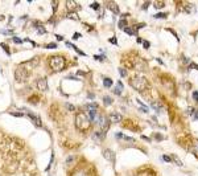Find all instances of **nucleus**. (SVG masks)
Segmentation results:
<instances>
[{"label": "nucleus", "instance_id": "1", "mask_svg": "<svg viewBox=\"0 0 198 176\" xmlns=\"http://www.w3.org/2000/svg\"><path fill=\"white\" fill-rule=\"evenodd\" d=\"M129 82H131V85H132V87H134V89H136L137 92H141V93L148 87V81L145 80L144 77L137 76V74H136L135 77H132Z\"/></svg>", "mask_w": 198, "mask_h": 176}, {"label": "nucleus", "instance_id": "2", "mask_svg": "<svg viewBox=\"0 0 198 176\" xmlns=\"http://www.w3.org/2000/svg\"><path fill=\"white\" fill-rule=\"evenodd\" d=\"M49 62H50V68L53 69V71H61L63 70L66 61H65V58L62 56H53L50 57Z\"/></svg>", "mask_w": 198, "mask_h": 176}, {"label": "nucleus", "instance_id": "3", "mask_svg": "<svg viewBox=\"0 0 198 176\" xmlns=\"http://www.w3.org/2000/svg\"><path fill=\"white\" fill-rule=\"evenodd\" d=\"M90 118L86 114H78L75 117V126L81 130H87L90 127Z\"/></svg>", "mask_w": 198, "mask_h": 176}, {"label": "nucleus", "instance_id": "4", "mask_svg": "<svg viewBox=\"0 0 198 176\" xmlns=\"http://www.w3.org/2000/svg\"><path fill=\"white\" fill-rule=\"evenodd\" d=\"M103 156H104L107 160H110V162H114V159H115V155H114V152L111 151V150H108V148L103 150Z\"/></svg>", "mask_w": 198, "mask_h": 176}, {"label": "nucleus", "instance_id": "5", "mask_svg": "<svg viewBox=\"0 0 198 176\" xmlns=\"http://www.w3.org/2000/svg\"><path fill=\"white\" fill-rule=\"evenodd\" d=\"M107 8H108L110 11H112L114 13H116V15L119 13V7H118V4H116L115 1H108L107 3Z\"/></svg>", "mask_w": 198, "mask_h": 176}, {"label": "nucleus", "instance_id": "6", "mask_svg": "<svg viewBox=\"0 0 198 176\" xmlns=\"http://www.w3.org/2000/svg\"><path fill=\"white\" fill-rule=\"evenodd\" d=\"M29 118H31V120H32V122H33L37 127L41 126V120H40V118H37L36 115H33V114H29Z\"/></svg>", "mask_w": 198, "mask_h": 176}, {"label": "nucleus", "instance_id": "7", "mask_svg": "<svg viewBox=\"0 0 198 176\" xmlns=\"http://www.w3.org/2000/svg\"><path fill=\"white\" fill-rule=\"evenodd\" d=\"M122 90H123V83H122V81H118V87H115V89H114V93H115L116 95H120Z\"/></svg>", "mask_w": 198, "mask_h": 176}, {"label": "nucleus", "instance_id": "8", "mask_svg": "<svg viewBox=\"0 0 198 176\" xmlns=\"http://www.w3.org/2000/svg\"><path fill=\"white\" fill-rule=\"evenodd\" d=\"M46 78H42V80H40L38 81V89H41V90H46Z\"/></svg>", "mask_w": 198, "mask_h": 176}, {"label": "nucleus", "instance_id": "9", "mask_svg": "<svg viewBox=\"0 0 198 176\" xmlns=\"http://www.w3.org/2000/svg\"><path fill=\"white\" fill-rule=\"evenodd\" d=\"M66 44H67V45H69V47H70V48H73V49H74V50H75V52H77V53H78V54H81V56H86V53H83V52H82V50H81V49H78V48L75 47V45H73V44H71V42H66Z\"/></svg>", "mask_w": 198, "mask_h": 176}, {"label": "nucleus", "instance_id": "10", "mask_svg": "<svg viewBox=\"0 0 198 176\" xmlns=\"http://www.w3.org/2000/svg\"><path fill=\"white\" fill-rule=\"evenodd\" d=\"M123 31H124V32H125V33H127V35H129V36L137 35V33H136V32L134 31V29H132V28H129V27H125L124 29H123Z\"/></svg>", "mask_w": 198, "mask_h": 176}, {"label": "nucleus", "instance_id": "11", "mask_svg": "<svg viewBox=\"0 0 198 176\" xmlns=\"http://www.w3.org/2000/svg\"><path fill=\"white\" fill-rule=\"evenodd\" d=\"M155 19H167L168 17V13H164V12H158V13L153 15Z\"/></svg>", "mask_w": 198, "mask_h": 176}, {"label": "nucleus", "instance_id": "12", "mask_svg": "<svg viewBox=\"0 0 198 176\" xmlns=\"http://www.w3.org/2000/svg\"><path fill=\"white\" fill-rule=\"evenodd\" d=\"M103 83L106 87H111L112 86V80L111 78H103Z\"/></svg>", "mask_w": 198, "mask_h": 176}, {"label": "nucleus", "instance_id": "13", "mask_svg": "<svg viewBox=\"0 0 198 176\" xmlns=\"http://www.w3.org/2000/svg\"><path fill=\"white\" fill-rule=\"evenodd\" d=\"M111 119L114 120V122H120L122 117H120V114H116V113H114L112 115H111Z\"/></svg>", "mask_w": 198, "mask_h": 176}, {"label": "nucleus", "instance_id": "14", "mask_svg": "<svg viewBox=\"0 0 198 176\" xmlns=\"http://www.w3.org/2000/svg\"><path fill=\"white\" fill-rule=\"evenodd\" d=\"M118 27H119V28H122V29H124L125 27H127V20H124V19H122V20L118 23Z\"/></svg>", "mask_w": 198, "mask_h": 176}, {"label": "nucleus", "instance_id": "15", "mask_svg": "<svg viewBox=\"0 0 198 176\" xmlns=\"http://www.w3.org/2000/svg\"><path fill=\"white\" fill-rule=\"evenodd\" d=\"M153 5H155V8H156V9H160V8L165 7V3H164V1H156Z\"/></svg>", "mask_w": 198, "mask_h": 176}, {"label": "nucleus", "instance_id": "16", "mask_svg": "<svg viewBox=\"0 0 198 176\" xmlns=\"http://www.w3.org/2000/svg\"><path fill=\"white\" fill-rule=\"evenodd\" d=\"M103 102H104L106 106H110L112 103V99L110 98V97H104V98H103Z\"/></svg>", "mask_w": 198, "mask_h": 176}, {"label": "nucleus", "instance_id": "17", "mask_svg": "<svg viewBox=\"0 0 198 176\" xmlns=\"http://www.w3.org/2000/svg\"><path fill=\"white\" fill-rule=\"evenodd\" d=\"M163 160L167 163H172V156L170 155H163Z\"/></svg>", "mask_w": 198, "mask_h": 176}, {"label": "nucleus", "instance_id": "18", "mask_svg": "<svg viewBox=\"0 0 198 176\" xmlns=\"http://www.w3.org/2000/svg\"><path fill=\"white\" fill-rule=\"evenodd\" d=\"M119 73H120L122 77H127V70L124 68H119Z\"/></svg>", "mask_w": 198, "mask_h": 176}, {"label": "nucleus", "instance_id": "19", "mask_svg": "<svg viewBox=\"0 0 198 176\" xmlns=\"http://www.w3.org/2000/svg\"><path fill=\"white\" fill-rule=\"evenodd\" d=\"M155 139L156 141H158V142H161V141H164V135H161V134H155Z\"/></svg>", "mask_w": 198, "mask_h": 176}, {"label": "nucleus", "instance_id": "20", "mask_svg": "<svg viewBox=\"0 0 198 176\" xmlns=\"http://www.w3.org/2000/svg\"><path fill=\"white\" fill-rule=\"evenodd\" d=\"M149 5H151V1H145L144 4L141 5V9H143V11H145L147 8H149Z\"/></svg>", "mask_w": 198, "mask_h": 176}, {"label": "nucleus", "instance_id": "21", "mask_svg": "<svg viewBox=\"0 0 198 176\" xmlns=\"http://www.w3.org/2000/svg\"><path fill=\"white\" fill-rule=\"evenodd\" d=\"M193 99L196 101V103H198V92H197V90H194V92H193Z\"/></svg>", "mask_w": 198, "mask_h": 176}, {"label": "nucleus", "instance_id": "22", "mask_svg": "<svg viewBox=\"0 0 198 176\" xmlns=\"http://www.w3.org/2000/svg\"><path fill=\"white\" fill-rule=\"evenodd\" d=\"M143 47H144L145 49H149V48H151V42L149 41H143Z\"/></svg>", "mask_w": 198, "mask_h": 176}, {"label": "nucleus", "instance_id": "23", "mask_svg": "<svg viewBox=\"0 0 198 176\" xmlns=\"http://www.w3.org/2000/svg\"><path fill=\"white\" fill-rule=\"evenodd\" d=\"M168 31H169V32H170V33H172V35H173V36H174V37H176V38H177V40H178V41H180V36H178V35L176 33V32H174V31H173V29H168Z\"/></svg>", "mask_w": 198, "mask_h": 176}, {"label": "nucleus", "instance_id": "24", "mask_svg": "<svg viewBox=\"0 0 198 176\" xmlns=\"http://www.w3.org/2000/svg\"><path fill=\"white\" fill-rule=\"evenodd\" d=\"M189 68H190V69H196V70H198V65L194 64V62H190V64H189Z\"/></svg>", "mask_w": 198, "mask_h": 176}, {"label": "nucleus", "instance_id": "25", "mask_svg": "<svg viewBox=\"0 0 198 176\" xmlns=\"http://www.w3.org/2000/svg\"><path fill=\"white\" fill-rule=\"evenodd\" d=\"M145 27V24L143 23V24H137V25H135V28H134V31L136 32V29H140V28H144Z\"/></svg>", "mask_w": 198, "mask_h": 176}, {"label": "nucleus", "instance_id": "26", "mask_svg": "<svg viewBox=\"0 0 198 176\" xmlns=\"http://www.w3.org/2000/svg\"><path fill=\"white\" fill-rule=\"evenodd\" d=\"M108 41L111 42V44H118V38H116V37H111V38H108Z\"/></svg>", "mask_w": 198, "mask_h": 176}, {"label": "nucleus", "instance_id": "27", "mask_svg": "<svg viewBox=\"0 0 198 176\" xmlns=\"http://www.w3.org/2000/svg\"><path fill=\"white\" fill-rule=\"evenodd\" d=\"M90 7H91L93 9H99V4H98V3H93Z\"/></svg>", "mask_w": 198, "mask_h": 176}, {"label": "nucleus", "instance_id": "28", "mask_svg": "<svg viewBox=\"0 0 198 176\" xmlns=\"http://www.w3.org/2000/svg\"><path fill=\"white\" fill-rule=\"evenodd\" d=\"M11 115H15V117H24L22 113H11Z\"/></svg>", "mask_w": 198, "mask_h": 176}, {"label": "nucleus", "instance_id": "29", "mask_svg": "<svg viewBox=\"0 0 198 176\" xmlns=\"http://www.w3.org/2000/svg\"><path fill=\"white\" fill-rule=\"evenodd\" d=\"M13 41L16 42V44H21L22 40H20V38H17V37H13Z\"/></svg>", "mask_w": 198, "mask_h": 176}, {"label": "nucleus", "instance_id": "30", "mask_svg": "<svg viewBox=\"0 0 198 176\" xmlns=\"http://www.w3.org/2000/svg\"><path fill=\"white\" fill-rule=\"evenodd\" d=\"M115 136H118V139H122V138H124L122 132H116V134H115Z\"/></svg>", "mask_w": 198, "mask_h": 176}, {"label": "nucleus", "instance_id": "31", "mask_svg": "<svg viewBox=\"0 0 198 176\" xmlns=\"http://www.w3.org/2000/svg\"><path fill=\"white\" fill-rule=\"evenodd\" d=\"M46 48H57V44H49V45H46Z\"/></svg>", "mask_w": 198, "mask_h": 176}, {"label": "nucleus", "instance_id": "32", "mask_svg": "<svg viewBox=\"0 0 198 176\" xmlns=\"http://www.w3.org/2000/svg\"><path fill=\"white\" fill-rule=\"evenodd\" d=\"M194 118L198 120V110H196V111H194Z\"/></svg>", "mask_w": 198, "mask_h": 176}, {"label": "nucleus", "instance_id": "33", "mask_svg": "<svg viewBox=\"0 0 198 176\" xmlns=\"http://www.w3.org/2000/svg\"><path fill=\"white\" fill-rule=\"evenodd\" d=\"M57 40L61 41V40H63V37H62V36H57Z\"/></svg>", "mask_w": 198, "mask_h": 176}]
</instances>
